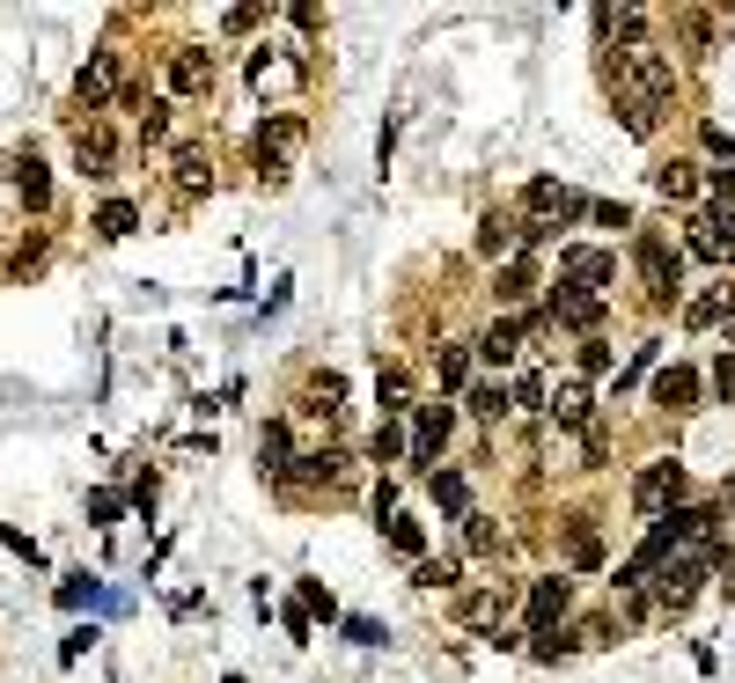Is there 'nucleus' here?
<instances>
[{
	"instance_id": "obj_1",
	"label": "nucleus",
	"mask_w": 735,
	"mask_h": 683,
	"mask_svg": "<svg viewBox=\"0 0 735 683\" xmlns=\"http://www.w3.org/2000/svg\"><path fill=\"white\" fill-rule=\"evenodd\" d=\"M669 96H677V67H669L655 45L618 52V103H625V133H633V140L655 133V118H662Z\"/></svg>"
},
{
	"instance_id": "obj_2",
	"label": "nucleus",
	"mask_w": 735,
	"mask_h": 683,
	"mask_svg": "<svg viewBox=\"0 0 735 683\" xmlns=\"http://www.w3.org/2000/svg\"><path fill=\"white\" fill-rule=\"evenodd\" d=\"M633 265H640V280H647V301H655V309H669V301H677V280H685V265H677V250H669V236H655V228H640V243H633Z\"/></svg>"
},
{
	"instance_id": "obj_3",
	"label": "nucleus",
	"mask_w": 735,
	"mask_h": 683,
	"mask_svg": "<svg viewBox=\"0 0 735 683\" xmlns=\"http://www.w3.org/2000/svg\"><path fill=\"white\" fill-rule=\"evenodd\" d=\"M618 280V258L611 250H588V243H566L559 250V294H596Z\"/></svg>"
},
{
	"instance_id": "obj_4",
	"label": "nucleus",
	"mask_w": 735,
	"mask_h": 683,
	"mask_svg": "<svg viewBox=\"0 0 735 683\" xmlns=\"http://www.w3.org/2000/svg\"><path fill=\"white\" fill-rule=\"evenodd\" d=\"M677 492H685V464H669V456H662V464H647V470L633 478V508H640V514H662Z\"/></svg>"
},
{
	"instance_id": "obj_5",
	"label": "nucleus",
	"mask_w": 735,
	"mask_h": 683,
	"mask_svg": "<svg viewBox=\"0 0 735 683\" xmlns=\"http://www.w3.org/2000/svg\"><path fill=\"white\" fill-rule=\"evenodd\" d=\"M170 89H177V96H206V89H214V52L177 45L170 52Z\"/></svg>"
},
{
	"instance_id": "obj_6",
	"label": "nucleus",
	"mask_w": 735,
	"mask_h": 683,
	"mask_svg": "<svg viewBox=\"0 0 735 683\" xmlns=\"http://www.w3.org/2000/svg\"><path fill=\"white\" fill-rule=\"evenodd\" d=\"M449 426H456L449 405H419L412 412V464H434V448L449 441Z\"/></svg>"
},
{
	"instance_id": "obj_7",
	"label": "nucleus",
	"mask_w": 735,
	"mask_h": 683,
	"mask_svg": "<svg viewBox=\"0 0 735 683\" xmlns=\"http://www.w3.org/2000/svg\"><path fill=\"white\" fill-rule=\"evenodd\" d=\"M566 611H574V581H559V573H552V581L530 588V625H538V633H552Z\"/></svg>"
},
{
	"instance_id": "obj_8",
	"label": "nucleus",
	"mask_w": 735,
	"mask_h": 683,
	"mask_svg": "<svg viewBox=\"0 0 735 683\" xmlns=\"http://www.w3.org/2000/svg\"><path fill=\"white\" fill-rule=\"evenodd\" d=\"M655 405L662 412H691V405H699V367H662L655 375Z\"/></svg>"
},
{
	"instance_id": "obj_9",
	"label": "nucleus",
	"mask_w": 735,
	"mask_h": 683,
	"mask_svg": "<svg viewBox=\"0 0 735 683\" xmlns=\"http://www.w3.org/2000/svg\"><path fill=\"white\" fill-rule=\"evenodd\" d=\"M699 581H706V559H669V566H662V603H669V611H685L691 595H699Z\"/></svg>"
},
{
	"instance_id": "obj_10",
	"label": "nucleus",
	"mask_w": 735,
	"mask_h": 683,
	"mask_svg": "<svg viewBox=\"0 0 735 683\" xmlns=\"http://www.w3.org/2000/svg\"><path fill=\"white\" fill-rule=\"evenodd\" d=\"M287 448H294V441H287V419H265V426H258V464H265L272 478H287V470H294Z\"/></svg>"
},
{
	"instance_id": "obj_11",
	"label": "nucleus",
	"mask_w": 735,
	"mask_h": 683,
	"mask_svg": "<svg viewBox=\"0 0 735 683\" xmlns=\"http://www.w3.org/2000/svg\"><path fill=\"white\" fill-rule=\"evenodd\" d=\"M427 492H434V508L449 514V522H464L471 514V486L456 478V470H427Z\"/></svg>"
},
{
	"instance_id": "obj_12",
	"label": "nucleus",
	"mask_w": 735,
	"mask_h": 683,
	"mask_svg": "<svg viewBox=\"0 0 735 683\" xmlns=\"http://www.w3.org/2000/svg\"><path fill=\"white\" fill-rule=\"evenodd\" d=\"M522 331H530L522 317H500V323H486V339H478V353H486L493 367H500V361H514V353H522Z\"/></svg>"
},
{
	"instance_id": "obj_13",
	"label": "nucleus",
	"mask_w": 735,
	"mask_h": 683,
	"mask_svg": "<svg viewBox=\"0 0 735 683\" xmlns=\"http://www.w3.org/2000/svg\"><path fill=\"white\" fill-rule=\"evenodd\" d=\"M111 81H118V59H111V52H97L89 67L74 73V96H81V103H103V96H111Z\"/></svg>"
},
{
	"instance_id": "obj_14",
	"label": "nucleus",
	"mask_w": 735,
	"mask_h": 683,
	"mask_svg": "<svg viewBox=\"0 0 735 683\" xmlns=\"http://www.w3.org/2000/svg\"><path fill=\"white\" fill-rule=\"evenodd\" d=\"M655 192L662 198H685V206H691V198L706 192V177L691 170V162H662V170H655Z\"/></svg>"
},
{
	"instance_id": "obj_15",
	"label": "nucleus",
	"mask_w": 735,
	"mask_h": 683,
	"mask_svg": "<svg viewBox=\"0 0 735 683\" xmlns=\"http://www.w3.org/2000/svg\"><path fill=\"white\" fill-rule=\"evenodd\" d=\"M544 412L559 419V426H588V412H596V405H588V390H581V383H559V390L544 397Z\"/></svg>"
},
{
	"instance_id": "obj_16",
	"label": "nucleus",
	"mask_w": 735,
	"mask_h": 683,
	"mask_svg": "<svg viewBox=\"0 0 735 683\" xmlns=\"http://www.w3.org/2000/svg\"><path fill=\"white\" fill-rule=\"evenodd\" d=\"M375 405H383V419L412 412V383H405V367H383V375H375Z\"/></svg>"
},
{
	"instance_id": "obj_17",
	"label": "nucleus",
	"mask_w": 735,
	"mask_h": 683,
	"mask_svg": "<svg viewBox=\"0 0 735 683\" xmlns=\"http://www.w3.org/2000/svg\"><path fill=\"white\" fill-rule=\"evenodd\" d=\"M74 162H81V177H111V133L89 125V133L74 140Z\"/></svg>"
},
{
	"instance_id": "obj_18",
	"label": "nucleus",
	"mask_w": 735,
	"mask_h": 683,
	"mask_svg": "<svg viewBox=\"0 0 735 683\" xmlns=\"http://www.w3.org/2000/svg\"><path fill=\"white\" fill-rule=\"evenodd\" d=\"M339 397H346V375H331V367H324V375H309V390H302V412L331 419V412H339Z\"/></svg>"
},
{
	"instance_id": "obj_19",
	"label": "nucleus",
	"mask_w": 735,
	"mask_h": 683,
	"mask_svg": "<svg viewBox=\"0 0 735 683\" xmlns=\"http://www.w3.org/2000/svg\"><path fill=\"white\" fill-rule=\"evenodd\" d=\"M713 317H735V287H706V294H691L685 301V323L699 331V323H713Z\"/></svg>"
},
{
	"instance_id": "obj_20",
	"label": "nucleus",
	"mask_w": 735,
	"mask_h": 683,
	"mask_svg": "<svg viewBox=\"0 0 735 683\" xmlns=\"http://www.w3.org/2000/svg\"><path fill=\"white\" fill-rule=\"evenodd\" d=\"M552 317H566L574 331H596V323H603V301H596V294H559Z\"/></svg>"
},
{
	"instance_id": "obj_21",
	"label": "nucleus",
	"mask_w": 735,
	"mask_h": 683,
	"mask_svg": "<svg viewBox=\"0 0 735 683\" xmlns=\"http://www.w3.org/2000/svg\"><path fill=\"white\" fill-rule=\"evenodd\" d=\"M177 184H184V192H206V184H214V162H206V147H177Z\"/></svg>"
},
{
	"instance_id": "obj_22",
	"label": "nucleus",
	"mask_w": 735,
	"mask_h": 683,
	"mask_svg": "<svg viewBox=\"0 0 735 683\" xmlns=\"http://www.w3.org/2000/svg\"><path fill=\"white\" fill-rule=\"evenodd\" d=\"M514 603V588H478V595H464V603H456V611L471 617V625H486V617H500Z\"/></svg>"
},
{
	"instance_id": "obj_23",
	"label": "nucleus",
	"mask_w": 735,
	"mask_h": 683,
	"mask_svg": "<svg viewBox=\"0 0 735 683\" xmlns=\"http://www.w3.org/2000/svg\"><path fill=\"white\" fill-rule=\"evenodd\" d=\"M133 220H140V214H133L125 198H111V206H97V236H103V243H125V236H133Z\"/></svg>"
},
{
	"instance_id": "obj_24",
	"label": "nucleus",
	"mask_w": 735,
	"mask_h": 683,
	"mask_svg": "<svg viewBox=\"0 0 735 683\" xmlns=\"http://www.w3.org/2000/svg\"><path fill=\"white\" fill-rule=\"evenodd\" d=\"M339 470H346V456H331V448H324V456H294L287 478H302V486H317V478H324V486H331Z\"/></svg>"
},
{
	"instance_id": "obj_25",
	"label": "nucleus",
	"mask_w": 735,
	"mask_h": 683,
	"mask_svg": "<svg viewBox=\"0 0 735 683\" xmlns=\"http://www.w3.org/2000/svg\"><path fill=\"white\" fill-rule=\"evenodd\" d=\"M15 192H23L30 206H45V198H52V184H45V162H37V155H23V162H15Z\"/></svg>"
},
{
	"instance_id": "obj_26",
	"label": "nucleus",
	"mask_w": 735,
	"mask_h": 683,
	"mask_svg": "<svg viewBox=\"0 0 735 683\" xmlns=\"http://www.w3.org/2000/svg\"><path fill=\"white\" fill-rule=\"evenodd\" d=\"M434 367H441V390H464V383H471V353H464V345H441Z\"/></svg>"
},
{
	"instance_id": "obj_27",
	"label": "nucleus",
	"mask_w": 735,
	"mask_h": 683,
	"mask_svg": "<svg viewBox=\"0 0 735 683\" xmlns=\"http://www.w3.org/2000/svg\"><path fill=\"white\" fill-rule=\"evenodd\" d=\"M514 243H522V228H508V220H500V214H493L486 228H478V250H486V258H508Z\"/></svg>"
},
{
	"instance_id": "obj_28",
	"label": "nucleus",
	"mask_w": 735,
	"mask_h": 683,
	"mask_svg": "<svg viewBox=\"0 0 735 683\" xmlns=\"http://www.w3.org/2000/svg\"><path fill=\"white\" fill-rule=\"evenodd\" d=\"M530 287H538V265H530V258H514V265L500 272V287H493V294H500V301H522Z\"/></svg>"
},
{
	"instance_id": "obj_29",
	"label": "nucleus",
	"mask_w": 735,
	"mask_h": 683,
	"mask_svg": "<svg viewBox=\"0 0 735 683\" xmlns=\"http://www.w3.org/2000/svg\"><path fill=\"white\" fill-rule=\"evenodd\" d=\"M699 228L713 236V250H721V258L735 250V206H713V214H699Z\"/></svg>"
},
{
	"instance_id": "obj_30",
	"label": "nucleus",
	"mask_w": 735,
	"mask_h": 683,
	"mask_svg": "<svg viewBox=\"0 0 735 683\" xmlns=\"http://www.w3.org/2000/svg\"><path fill=\"white\" fill-rule=\"evenodd\" d=\"M471 405H478V419H508V412H514V390H500V383H478V390H471Z\"/></svg>"
},
{
	"instance_id": "obj_31",
	"label": "nucleus",
	"mask_w": 735,
	"mask_h": 683,
	"mask_svg": "<svg viewBox=\"0 0 735 683\" xmlns=\"http://www.w3.org/2000/svg\"><path fill=\"white\" fill-rule=\"evenodd\" d=\"M294 603H302L309 617H324V625L339 617V603H331V588H324V581H302V588H294Z\"/></svg>"
},
{
	"instance_id": "obj_32",
	"label": "nucleus",
	"mask_w": 735,
	"mask_h": 683,
	"mask_svg": "<svg viewBox=\"0 0 735 683\" xmlns=\"http://www.w3.org/2000/svg\"><path fill=\"white\" fill-rule=\"evenodd\" d=\"M368 456H375V464H391V456H405V434H397V419H383V426H375V441H368Z\"/></svg>"
},
{
	"instance_id": "obj_33",
	"label": "nucleus",
	"mask_w": 735,
	"mask_h": 683,
	"mask_svg": "<svg viewBox=\"0 0 735 683\" xmlns=\"http://www.w3.org/2000/svg\"><path fill=\"white\" fill-rule=\"evenodd\" d=\"M464 522H471V530H464V537H471V551H478V559H493V551H500V530H493L486 514H464Z\"/></svg>"
},
{
	"instance_id": "obj_34",
	"label": "nucleus",
	"mask_w": 735,
	"mask_h": 683,
	"mask_svg": "<svg viewBox=\"0 0 735 683\" xmlns=\"http://www.w3.org/2000/svg\"><path fill=\"white\" fill-rule=\"evenodd\" d=\"M391 544L405 551V559H419V551H427V537H419V522H405V514H391Z\"/></svg>"
},
{
	"instance_id": "obj_35",
	"label": "nucleus",
	"mask_w": 735,
	"mask_h": 683,
	"mask_svg": "<svg viewBox=\"0 0 735 683\" xmlns=\"http://www.w3.org/2000/svg\"><path fill=\"white\" fill-rule=\"evenodd\" d=\"M419 588H456V559H419Z\"/></svg>"
},
{
	"instance_id": "obj_36",
	"label": "nucleus",
	"mask_w": 735,
	"mask_h": 683,
	"mask_svg": "<svg viewBox=\"0 0 735 683\" xmlns=\"http://www.w3.org/2000/svg\"><path fill=\"white\" fill-rule=\"evenodd\" d=\"M97 595H103V588L89 581V573H74V581L59 588V603H67V611H81V603H97Z\"/></svg>"
},
{
	"instance_id": "obj_37",
	"label": "nucleus",
	"mask_w": 735,
	"mask_h": 683,
	"mask_svg": "<svg viewBox=\"0 0 735 683\" xmlns=\"http://www.w3.org/2000/svg\"><path fill=\"white\" fill-rule=\"evenodd\" d=\"M170 133V103H147L140 111V140H162Z\"/></svg>"
},
{
	"instance_id": "obj_38",
	"label": "nucleus",
	"mask_w": 735,
	"mask_h": 683,
	"mask_svg": "<svg viewBox=\"0 0 735 683\" xmlns=\"http://www.w3.org/2000/svg\"><path fill=\"white\" fill-rule=\"evenodd\" d=\"M530 654H538V661H566V654H574V639H566V633H538Z\"/></svg>"
},
{
	"instance_id": "obj_39",
	"label": "nucleus",
	"mask_w": 735,
	"mask_h": 683,
	"mask_svg": "<svg viewBox=\"0 0 735 683\" xmlns=\"http://www.w3.org/2000/svg\"><path fill=\"white\" fill-rule=\"evenodd\" d=\"M544 397H552V390H544L538 375H522V383H514V405H522V412H544Z\"/></svg>"
},
{
	"instance_id": "obj_40",
	"label": "nucleus",
	"mask_w": 735,
	"mask_h": 683,
	"mask_svg": "<svg viewBox=\"0 0 735 683\" xmlns=\"http://www.w3.org/2000/svg\"><path fill=\"white\" fill-rule=\"evenodd\" d=\"M346 639H353V647H375L383 625H375V617H346Z\"/></svg>"
},
{
	"instance_id": "obj_41",
	"label": "nucleus",
	"mask_w": 735,
	"mask_h": 683,
	"mask_svg": "<svg viewBox=\"0 0 735 683\" xmlns=\"http://www.w3.org/2000/svg\"><path fill=\"white\" fill-rule=\"evenodd\" d=\"M581 367H588V375H603V367H611V345L588 339V345H581Z\"/></svg>"
},
{
	"instance_id": "obj_42",
	"label": "nucleus",
	"mask_w": 735,
	"mask_h": 683,
	"mask_svg": "<svg viewBox=\"0 0 735 683\" xmlns=\"http://www.w3.org/2000/svg\"><path fill=\"white\" fill-rule=\"evenodd\" d=\"M647 367H655V345H640V353H633V367H625V375H618V390H625V383H640V375H647Z\"/></svg>"
},
{
	"instance_id": "obj_43",
	"label": "nucleus",
	"mask_w": 735,
	"mask_h": 683,
	"mask_svg": "<svg viewBox=\"0 0 735 683\" xmlns=\"http://www.w3.org/2000/svg\"><path fill=\"white\" fill-rule=\"evenodd\" d=\"M706 184H713V198H721V206H735V170H713Z\"/></svg>"
},
{
	"instance_id": "obj_44",
	"label": "nucleus",
	"mask_w": 735,
	"mask_h": 683,
	"mask_svg": "<svg viewBox=\"0 0 735 683\" xmlns=\"http://www.w3.org/2000/svg\"><path fill=\"white\" fill-rule=\"evenodd\" d=\"M713 383H721V397H728V405H735V353H728V361H721V367H713Z\"/></svg>"
},
{
	"instance_id": "obj_45",
	"label": "nucleus",
	"mask_w": 735,
	"mask_h": 683,
	"mask_svg": "<svg viewBox=\"0 0 735 683\" xmlns=\"http://www.w3.org/2000/svg\"><path fill=\"white\" fill-rule=\"evenodd\" d=\"M706 155H735V140L721 133V125H706Z\"/></svg>"
},
{
	"instance_id": "obj_46",
	"label": "nucleus",
	"mask_w": 735,
	"mask_h": 683,
	"mask_svg": "<svg viewBox=\"0 0 735 683\" xmlns=\"http://www.w3.org/2000/svg\"><path fill=\"white\" fill-rule=\"evenodd\" d=\"M728 500H735V470H728Z\"/></svg>"
},
{
	"instance_id": "obj_47",
	"label": "nucleus",
	"mask_w": 735,
	"mask_h": 683,
	"mask_svg": "<svg viewBox=\"0 0 735 683\" xmlns=\"http://www.w3.org/2000/svg\"><path fill=\"white\" fill-rule=\"evenodd\" d=\"M728 345H735V317H728Z\"/></svg>"
}]
</instances>
